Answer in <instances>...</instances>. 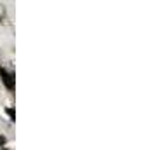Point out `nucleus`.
Returning a JSON list of instances; mask_svg holds the SVG:
<instances>
[{
    "label": "nucleus",
    "mask_w": 155,
    "mask_h": 150,
    "mask_svg": "<svg viewBox=\"0 0 155 150\" xmlns=\"http://www.w3.org/2000/svg\"><path fill=\"white\" fill-rule=\"evenodd\" d=\"M0 77H2L4 84H5V86H7L9 89H12V87H14V80H12V77L7 74V72H5L4 68H0Z\"/></svg>",
    "instance_id": "obj_1"
},
{
    "label": "nucleus",
    "mask_w": 155,
    "mask_h": 150,
    "mask_svg": "<svg viewBox=\"0 0 155 150\" xmlns=\"http://www.w3.org/2000/svg\"><path fill=\"white\" fill-rule=\"evenodd\" d=\"M7 113H9V117H11L12 120L16 119V113H14V110H12V108H7Z\"/></svg>",
    "instance_id": "obj_2"
},
{
    "label": "nucleus",
    "mask_w": 155,
    "mask_h": 150,
    "mask_svg": "<svg viewBox=\"0 0 155 150\" xmlns=\"http://www.w3.org/2000/svg\"><path fill=\"white\" fill-rule=\"evenodd\" d=\"M5 143V136H0V145H4Z\"/></svg>",
    "instance_id": "obj_3"
},
{
    "label": "nucleus",
    "mask_w": 155,
    "mask_h": 150,
    "mask_svg": "<svg viewBox=\"0 0 155 150\" xmlns=\"http://www.w3.org/2000/svg\"><path fill=\"white\" fill-rule=\"evenodd\" d=\"M2 150H7V149H4V147H2Z\"/></svg>",
    "instance_id": "obj_4"
}]
</instances>
